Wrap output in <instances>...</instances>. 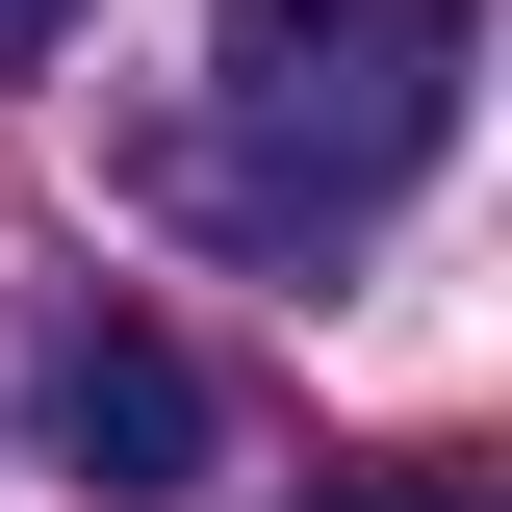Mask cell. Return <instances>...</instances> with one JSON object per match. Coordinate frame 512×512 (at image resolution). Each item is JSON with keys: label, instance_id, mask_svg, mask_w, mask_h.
<instances>
[{"label": "cell", "instance_id": "obj_1", "mask_svg": "<svg viewBox=\"0 0 512 512\" xmlns=\"http://www.w3.org/2000/svg\"><path fill=\"white\" fill-rule=\"evenodd\" d=\"M205 77H231V154H205V180H231L256 231H384V205L461 154L487 0H231Z\"/></svg>", "mask_w": 512, "mask_h": 512}, {"label": "cell", "instance_id": "obj_2", "mask_svg": "<svg viewBox=\"0 0 512 512\" xmlns=\"http://www.w3.org/2000/svg\"><path fill=\"white\" fill-rule=\"evenodd\" d=\"M26 436H52L77 487H205V359H180V333H128V308H77L52 384H26Z\"/></svg>", "mask_w": 512, "mask_h": 512}, {"label": "cell", "instance_id": "obj_3", "mask_svg": "<svg viewBox=\"0 0 512 512\" xmlns=\"http://www.w3.org/2000/svg\"><path fill=\"white\" fill-rule=\"evenodd\" d=\"M308 512H487L461 461H359V487H308Z\"/></svg>", "mask_w": 512, "mask_h": 512}, {"label": "cell", "instance_id": "obj_4", "mask_svg": "<svg viewBox=\"0 0 512 512\" xmlns=\"http://www.w3.org/2000/svg\"><path fill=\"white\" fill-rule=\"evenodd\" d=\"M77 26H103V0H0V77H26V52H77Z\"/></svg>", "mask_w": 512, "mask_h": 512}]
</instances>
